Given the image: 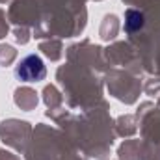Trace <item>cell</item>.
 <instances>
[{"label":"cell","instance_id":"obj_1","mask_svg":"<svg viewBox=\"0 0 160 160\" xmlns=\"http://www.w3.org/2000/svg\"><path fill=\"white\" fill-rule=\"evenodd\" d=\"M15 75L22 82H38V80L45 78V65L43 60L36 54L26 56L15 69Z\"/></svg>","mask_w":160,"mask_h":160},{"label":"cell","instance_id":"obj_2","mask_svg":"<svg viewBox=\"0 0 160 160\" xmlns=\"http://www.w3.org/2000/svg\"><path fill=\"white\" fill-rule=\"evenodd\" d=\"M143 26V15L140 11H134V9H128L127 15H125V28L128 32H136Z\"/></svg>","mask_w":160,"mask_h":160}]
</instances>
